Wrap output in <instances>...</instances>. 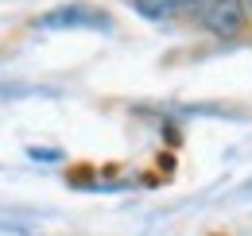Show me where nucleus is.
<instances>
[{
	"mask_svg": "<svg viewBox=\"0 0 252 236\" xmlns=\"http://www.w3.org/2000/svg\"><path fill=\"white\" fill-rule=\"evenodd\" d=\"M128 4L152 24H179L187 8V0H128Z\"/></svg>",
	"mask_w": 252,
	"mask_h": 236,
	"instance_id": "3",
	"label": "nucleus"
},
{
	"mask_svg": "<svg viewBox=\"0 0 252 236\" xmlns=\"http://www.w3.org/2000/svg\"><path fill=\"white\" fill-rule=\"evenodd\" d=\"M39 28L47 31H63V28H94V31H109L113 28V16L101 12L94 4H63V8H51L39 16Z\"/></svg>",
	"mask_w": 252,
	"mask_h": 236,
	"instance_id": "2",
	"label": "nucleus"
},
{
	"mask_svg": "<svg viewBox=\"0 0 252 236\" xmlns=\"http://www.w3.org/2000/svg\"><path fill=\"white\" fill-rule=\"evenodd\" d=\"M179 24H190L214 39H241L249 31L252 16L245 0H187Z\"/></svg>",
	"mask_w": 252,
	"mask_h": 236,
	"instance_id": "1",
	"label": "nucleus"
},
{
	"mask_svg": "<svg viewBox=\"0 0 252 236\" xmlns=\"http://www.w3.org/2000/svg\"><path fill=\"white\" fill-rule=\"evenodd\" d=\"M245 4H249V16H252V0H245Z\"/></svg>",
	"mask_w": 252,
	"mask_h": 236,
	"instance_id": "4",
	"label": "nucleus"
}]
</instances>
